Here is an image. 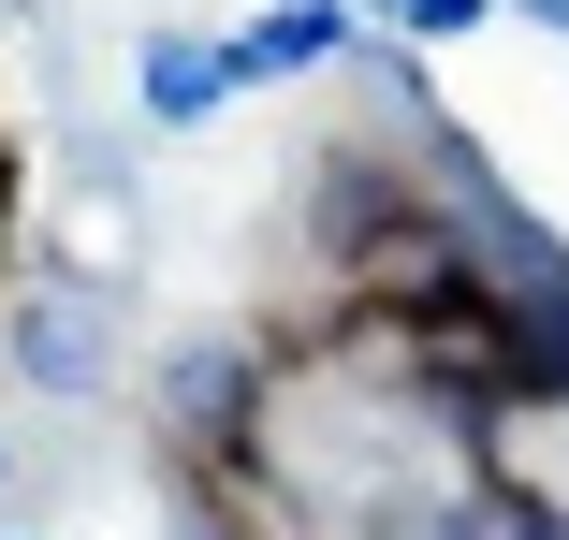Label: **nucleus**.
<instances>
[{
	"mask_svg": "<svg viewBox=\"0 0 569 540\" xmlns=\"http://www.w3.org/2000/svg\"><path fill=\"white\" fill-rule=\"evenodd\" d=\"M380 16H409V30H468L482 0H380Z\"/></svg>",
	"mask_w": 569,
	"mask_h": 540,
	"instance_id": "obj_2",
	"label": "nucleus"
},
{
	"mask_svg": "<svg viewBox=\"0 0 569 540\" xmlns=\"http://www.w3.org/2000/svg\"><path fill=\"white\" fill-rule=\"evenodd\" d=\"M219 88H234V44H147V118L161 132L219 118Z\"/></svg>",
	"mask_w": 569,
	"mask_h": 540,
	"instance_id": "obj_1",
	"label": "nucleus"
}]
</instances>
